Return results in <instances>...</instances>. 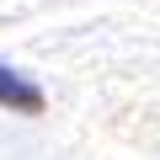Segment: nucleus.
<instances>
[{
  "label": "nucleus",
  "mask_w": 160,
  "mask_h": 160,
  "mask_svg": "<svg viewBox=\"0 0 160 160\" xmlns=\"http://www.w3.org/2000/svg\"><path fill=\"white\" fill-rule=\"evenodd\" d=\"M0 107H11V112H43V91L32 86V80H22L11 64H0Z\"/></svg>",
  "instance_id": "obj_1"
}]
</instances>
